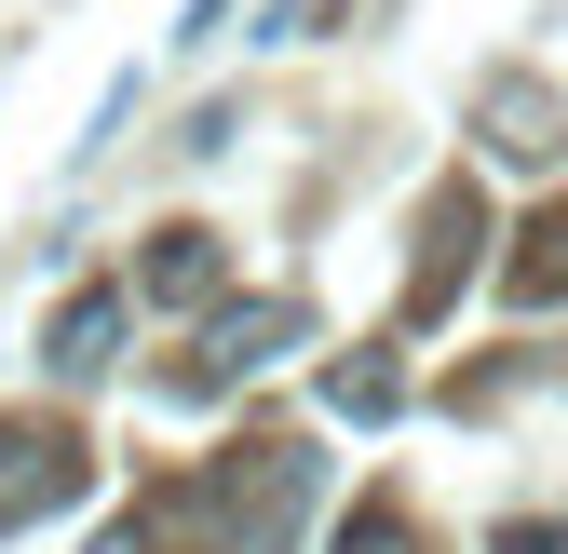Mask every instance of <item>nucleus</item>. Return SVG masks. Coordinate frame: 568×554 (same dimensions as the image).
<instances>
[{
  "mask_svg": "<svg viewBox=\"0 0 568 554\" xmlns=\"http://www.w3.org/2000/svg\"><path fill=\"white\" fill-rule=\"evenodd\" d=\"M109 338H122V298H68V311H54V366H68V379H95V366H109Z\"/></svg>",
  "mask_w": 568,
  "mask_h": 554,
  "instance_id": "7ed1b4c3",
  "label": "nucleus"
},
{
  "mask_svg": "<svg viewBox=\"0 0 568 554\" xmlns=\"http://www.w3.org/2000/svg\"><path fill=\"white\" fill-rule=\"evenodd\" d=\"M338 554H406V527H393V514H366V527H352Z\"/></svg>",
  "mask_w": 568,
  "mask_h": 554,
  "instance_id": "39448f33",
  "label": "nucleus"
},
{
  "mask_svg": "<svg viewBox=\"0 0 568 554\" xmlns=\"http://www.w3.org/2000/svg\"><path fill=\"white\" fill-rule=\"evenodd\" d=\"M284 338H298V311H284V298H257V311H231V325H217V366H203V379H231V366H271Z\"/></svg>",
  "mask_w": 568,
  "mask_h": 554,
  "instance_id": "20e7f679",
  "label": "nucleus"
},
{
  "mask_svg": "<svg viewBox=\"0 0 568 554\" xmlns=\"http://www.w3.org/2000/svg\"><path fill=\"white\" fill-rule=\"evenodd\" d=\"M82 501V447L68 433H0V527H41Z\"/></svg>",
  "mask_w": 568,
  "mask_h": 554,
  "instance_id": "f257e3e1",
  "label": "nucleus"
},
{
  "mask_svg": "<svg viewBox=\"0 0 568 554\" xmlns=\"http://www.w3.org/2000/svg\"><path fill=\"white\" fill-rule=\"evenodd\" d=\"M487 554H568V527H501Z\"/></svg>",
  "mask_w": 568,
  "mask_h": 554,
  "instance_id": "423d86ee",
  "label": "nucleus"
},
{
  "mask_svg": "<svg viewBox=\"0 0 568 554\" xmlns=\"http://www.w3.org/2000/svg\"><path fill=\"white\" fill-rule=\"evenodd\" d=\"M217 270H231V257H217V230H163L150 298H163V311H203V298H217Z\"/></svg>",
  "mask_w": 568,
  "mask_h": 554,
  "instance_id": "f03ea898",
  "label": "nucleus"
}]
</instances>
